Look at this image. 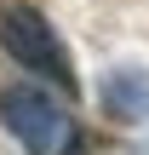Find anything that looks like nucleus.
I'll return each instance as SVG.
<instances>
[{
    "mask_svg": "<svg viewBox=\"0 0 149 155\" xmlns=\"http://www.w3.org/2000/svg\"><path fill=\"white\" fill-rule=\"evenodd\" d=\"M0 46H6V58H17L23 69L46 75L63 98H75V92H80L75 58H69V46L57 40L52 17H46L40 6H29V0H0Z\"/></svg>",
    "mask_w": 149,
    "mask_h": 155,
    "instance_id": "nucleus-1",
    "label": "nucleus"
},
{
    "mask_svg": "<svg viewBox=\"0 0 149 155\" xmlns=\"http://www.w3.org/2000/svg\"><path fill=\"white\" fill-rule=\"evenodd\" d=\"M0 121L29 155H69L75 150V115L46 86H0Z\"/></svg>",
    "mask_w": 149,
    "mask_h": 155,
    "instance_id": "nucleus-2",
    "label": "nucleus"
},
{
    "mask_svg": "<svg viewBox=\"0 0 149 155\" xmlns=\"http://www.w3.org/2000/svg\"><path fill=\"white\" fill-rule=\"evenodd\" d=\"M103 104H109L121 121H144V115H149V75L138 69V63L109 69V81H103Z\"/></svg>",
    "mask_w": 149,
    "mask_h": 155,
    "instance_id": "nucleus-3",
    "label": "nucleus"
}]
</instances>
